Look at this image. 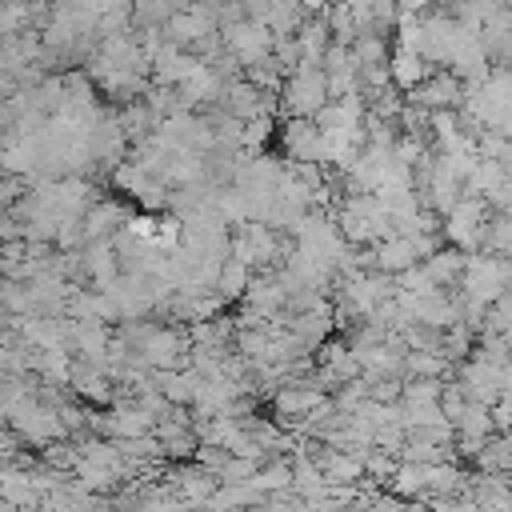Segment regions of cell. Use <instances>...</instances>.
<instances>
[{"mask_svg":"<svg viewBox=\"0 0 512 512\" xmlns=\"http://www.w3.org/2000/svg\"><path fill=\"white\" fill-rule=\"evenodd\" d=\"M324 92H328V80H324V72L312 68V60H308V64H300L296 76L288 80V96H284V104H288V112L308 116V112H316V108L324 104Z\"/></svg>","mask_w":512,"mask_h":512,"instance_id":"cell-1","label":"cell"},{"mask_svg":"<svg viewBox=\"0 0 512 512\" xmlns=\"http://www.w3.org/2000/svg\"><path fill=\"white\" fill-rule=\"evenodd\" d=\"M244 284H248V268H244V260H228V264L220 268V276H216L220 296H240Z\"/></svg>","mask_w":512,"mask_h":512,"instance_id":"cell-2","label":"cell"},{"mask_svg":"<svg viewBox=\"0 0 512 512\" xmlns=\"http://www.w3.org/2000/svg\"><path fill=\"white\" fill-rule=\"evenodd\" d=\"M72 384H76L84 396H92V400H104V396H108V380H104V372H92L88 364L72 368Z\"/></svg>","mask_w":512,"mask_h":512,"instance_id":"cell-3","label":"cell"},{"mask_svg":"<svg viewBox=\"0 0 512 512\" xmlns=\"http://www.w3.org/2000/svg\"><path fill=\"white\" fill-rule=\"evenodd\" d=\"M392 76H396L404 88H416V80L424 76V68H420V56H412V52L396 56V68H392Z\"/></svg>","mask_w":512,"mask_h":512,"instance_id":"cell-4","label":"cell"},{"mask_svg":"<svg viewBox=\"0 0 512 512\" xmlns=\"http://www.w3.org/2000/svg\"><path fill=\"white\" fill-rule=\"evenodd\" d=\"M404 4H408V8H420V4H424V0H404Z\"/></svg>","mask_w":512,"mask_h":512,"instance_id":"cell-5","label":"cell"},{"mask_svg":"<svg viewBox=\"0 0 512 512\" xmlns=\"http://www.w3.org/2000/svg\"><path fill=\"white\" fill-rule=\"evenodd\" d=\"M192 4H204V0H192Z\"/></svg>","mask_w":512,"mask_h":512,"instance_id":"cell-6","label":"cell"}]
</instances>
